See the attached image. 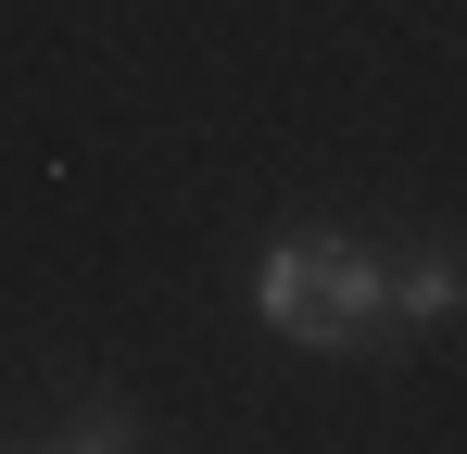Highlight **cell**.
I'll return each mask as SVG.
<instances>
[{"instance_id": "obj_1", "label": "cell", "mask_w": 467, "mask_h": 454, "mask_svg": "<svg viewBox=\"0 0 467 454\" xmlns=\"http://www.w3.org/2000/svg\"><path fill=\"white\" fill-rule=\"evenodd\" d=\"M253 315L278 328V341H304V354H354V341H379V253L367 240H278L265 265H253Z\"/></svg>"}, {"instance_id": "obj_3", "label": "cell", "mask_w": 467, "mask_h": 454, "mask_svg": "<svg viewBox=\"0 0 467 454\" xmlns=\"http://www.w3.org/2000/svg\"><path fill=\"white\" fill-rule=\"evenodd\" d=\"M51 442H77V454H114V442H127V417H114V404H88L77 429H51Z\"/></svg>"}, {"instance_id": "obj_2", "label": "cell", "mask_w": 467, "mask_h": 454, "mask_svg": "<svg viewBox=\"0 0 467 454\" xmlns=\"http://www.w3.org/2000/svg\"><path fill=\"white\" fill-rule=\"evenodd\" d=\"M379 303L404 315V328H442V315L467 303V265L455 253H404V265H379Z\"/></svg>"}]
</instances>
